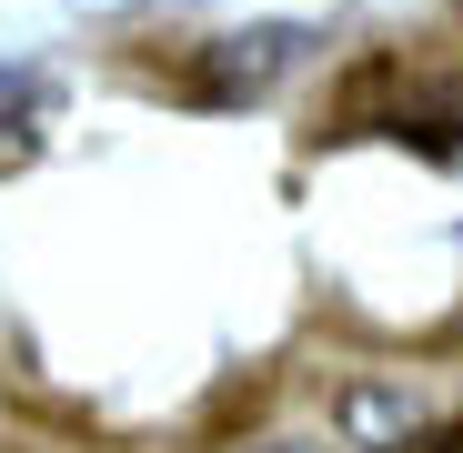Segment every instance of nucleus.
<instances>
[{
    "mask_svg": "<svg viewBox=\"0 0 463 453\" xmlns=\"http://www.w3.org/2000/svg\"><path fill=\"white\" fill-rule=\"evenodd\" d=\"M343 131H393L433 162L463 151V71H413V61H363L343 91Z\"/></svg>",
    "mask_w": 463,
    "mask_h": 453,
    "instance_id": "nucleus-1",
    "label": "nucleus"
},
{
    "mask_svg": "<svg viewBox=\"0 0 463 453\" xmlns=\"http://www.w3.org/2000/svg\"><path fill=\"white\" fill-rule=\"evenodd\" d=\"M313 21H242V31H222V41H202V61H192V101L202 111H232V101H262L282 71H302L313 61Z\"/></svg>",
    "mask_w": 463,
    "mask_h": 453,
    "instance_id": "nucleus-2",
    "label": "nucleus"
},
{
    "mask_svg": "<svg viewBox=\"0 0 463 453\" xmlns=\"http://www.w3.org/2000/svg\"><path fill=\"white\" fill-rule=\"evenodd\" d=\"M343 433H353L363 453H413V443H423V403H413V393H383V383H353V393H343Z\"/></svg>",
    "mask_w": 463,
    "mask_h": 453,
    "instance_id": "nucleus-3",
    "label": "nucleus"
},
{
    "mask_svg": "<svg viewBox=\"0 0 463 453\" xmlns=\"http://www.w3.org/2000/svg\"><path fill=\"white\" fill-rule=\"evenodd\" d=\"M413 453H463V423H423V443Z\"/></svg>",
    "mask_w": 463,
    "mask_h": 453,
    "instance_id": "nucleus-4",
    "label": "nucleus"
},
{
    "mask_svg": "<svg viewBox=\"0 0 463 453\" xmlns=\"http://www.w3.org/2000/svg\"><path fill=\"white\" fill-rule=\"evenodd\" d=\"M252 453H313V443H292V433H282V443H252Z\"/></svg>",
    "mask_w": 463,
    "mask_h": 453,
    "instance_id": "nucleus-5",
    "label": "nucleus"
}]
</instances>
